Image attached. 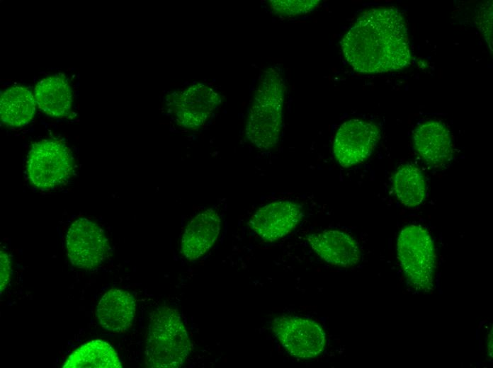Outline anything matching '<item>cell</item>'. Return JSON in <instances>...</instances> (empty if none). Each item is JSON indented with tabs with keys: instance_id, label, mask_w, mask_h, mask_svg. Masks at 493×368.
I'll return each mask as SVG.
<instances>
[{
	"instance_id": "obj_6",
	"label": "cell",
	"mask_w": 493,
	"mask_h": 368,
	"mask_svg": "<svg viewBox=\"0 0 493 368\" xmlns=\"http://www.w3.org/2000/svg\"><path fill=\"white\" fill-rule=\"evenodd\" d=\"M220 93L201 83L169 93L166 108L173 120L188 130H197L211 117L221 103Z\"/></svg>"
},
{
	"instance_id": "obj_14",
	"label": "cell",
	"mask_w": 493,
	"mask_h": 368,
	"mask_svg": "<svg viewBox=\"0 0 493 368\" xmlns=\"http://www.w3.org/2000/svg\"><path fill=\"white\" fill-rule=\"evenodd\" d=\"M135 314V301L128 292L111 289L100 299L96 315L101 326L115 333L127 330L132 324Z\"/></svg>"
},
{
	"instance_id": "obj_17",
	"label": "cell",
	"mask_w": 493,
	"mask_h": 368,
	"mask_svg": "<svg viewBox=\"0 0 493 368\" xmlns=\"http://www.w3.org/2000/svg\"><path fill=\"white\" fill-rule=\"evenodd\" d=\"M63 368H121L115 350L106 342L95 340L82 345L67 359Z\"/></svg>"
},
{
	"instance_id": "obj_5",
	"label": "cell",
	"mask_w": 493,
	"mask_h": 368,
	"mask_svg": "<svg viewBox=\"0 0 493 368\" xmlns=\"http://www.w3.org/2000/svg\"><path fill=\"white\" fill-rule=\"evenodd\" d=\"M27 174L33 185L52 189L65 183L74 169V159L67 144L57 139L35 142L27 159Z\"/></svg>"
},
{
	"instance_id": "obj_8",
	"label": "cell",
	"mask_w": 493,
	"mask_h": 368,
	"mask_svg": "<svg viewBox=\"0 0 493 368\" xmlns=\"http://www.w3.org/2000/svg\"><path fill=\"white\" fill-rule=\"evenodd\" d=\"M273 330L284 349L299 358L315 357L325 345L323 329L310 319L280 316L273 320Z\"/></svg>"
},
{
	"instance_id": "obj_21",
	"label": "cell",
	"mask_w": 493,
	"mask_h": 368,
	"mask_svg": "<svg viewBox=\"0 0 493 368\" xmlns=\"http://www.w3.org/2000/svg\"><path fill=\"white\" fill-rule=\"evenodd\" d=\"M489 354L492 355V332H491V335L489 336Z\"/></svg>"
},
{
	"instance_id": "obj_13",
	"label": "cell",
	"mask_w": 493,
	"mask_h": 368,
	"mask_svg": "<svg viewBox=\"0 0 493 368\" xmlns=\"http://www.w3.org/2000/svg\"><path fill=\"white\" fill-rule=\"evenodd\" d=\"M413 139L417 153L431 166L444 165L452 156L450 132L439 121L430 120L420 125L414 132Z\"/></svg>"
},
{
	"instance_id": "obj_2",
	"label": "cell",
	"mask_w": 493,
	"mask_h": 368,
	"mask_svg": "<svg viewBox=\"0 0 493 368\" xmlns=\"http://www.w3.org/2000/svg\"><path fill=\"white\" fill-rule=\"evenodd\" d=\"M285 85L275 67L263 74L249 108L245 134L261 150L272 149L278 142L283 117Z\"/></svg>"
},
{
	"instance_id": "obj_16",
	"label": "cell",
	"mask_w": 493,
	"mask_h": 368,
	"mask_svg": "<svg viewBox=\"0 0 493 368\" xmlns=\"http://www.w3.org/2000/svg\"><path fill=\"white\" fill-rule=\"evenodd\" d=\"M36 101L27 88L13 86L5 89L0 97L1 122L9 127H23L33 119Z\"/></svg>"
},
{
	"instance_id": "obj_12",
	"label": "cell",
	"mask_w": 493,
	"mask_h": 368,
	"mask_svg": "<svg viewBox=\"0 0 493 368\" xmlns=\"http://www.w3.org/2000/svg\"><path fill=\"white\" fill-rule=\"evenodd\" d=\"M220 217L212 209L196 215L188 224L182 238L181 249L188 260L204 255L216 241L220 229Z\"/></svg>"
},
{
	"instance_id": "obj_3",
	"label": "cell",
	"mask_w": 493,
	"mask_h": 368,
	"mask_svg": "<svg viewBox=\"0 0 493 368\" xmlns=\"http://www.w3.org/2000/svg\"><path fill=\"white\" fill-rule=\"evenodd\" d=\"M191 350V341L176 309L162 306L151 313L145 349L147 367H180Z\"/></svg>"
},
{
	"instance_id": "obj_1",
	"label": "cell",
	"mask_w": 493,
	"mask_h": 368,
	"mask_svg": "<svg viewBox=\"0 0 493 368\" xmlns=\"http://www.w3.org/2000/svg\"><path fill=\"white\" fill-rule=\"evenodd\" d=\"M341 49L352 68L363 74L401 69L411 58L404 19L393 7L363 13L343 38Z\"/></svg>"
},
{
	"instance_id": "obj_19",
	"label": "cell",
	"mask_w": 493,
	"mask_h": 368,
	"mask_svg": "<svg viewBox=\"0 0 493 368\" xmlns=\"http://www.w3.org/2000/svg\"><path fill=\"white\" fill-rule=\"evenodd\" d=\"M319 2L318 0H273L270 1V7L276 14L292 17L313 11Z\"/></svg>"
},
{
	"instance_id": "obj_9",
	"label": "cell",
	"mask_w": 493,
	"mask_h": 368,
	"mask_svg": "<svg viewBox=\"0 0 493 368\" xmlns=\"http://www.w3.org/2000/svg\"><path fill=\"white\" fill-rule=\"evenodd\" d=\"M380 138V130L370 122L352 119L344 122L334 137V154L341 166H355L366 160Z\"/></svg>"
},
{
	"instance_id": "obj_15",
	"label": "cell",
	"mask_w": 493,
	"mask_h": 368,
	"mask_svg": "<svg viewBox=\"0 0 493 368\" xmlns=\"http://www.w3.org/2000/svg\"><path fill=\"white\" fill-rule=\"evenodd\" d=\"M35 99L39 108L54 117L67 115L72 105V93L67 79L57 74L41 79L35 88Z\"/></svg>"
},
{
	"instance_id": "obj_20",
	"label": "cell",
	"mask_w": 493,
	"mask_h": 368,
	"mask_svg": "<svg viewBox=\"0 0 493 368\" xmlns=\"http://www.w3.org/2000/svg\"><path fill=\"white\" fill-rule=\"evenodd\" d=\"M10 276L11 265L8 255L6 253L1 251V293L8 283L10 280Z\"/></svg>"
},
{
	"instance_id": "obj_7",
	"label": "cell",
	"mask_w": 493,
	"mask_h": 368,
	"mask_svg": "<svg viewBox=\"0 0 493 368\" xmlns=\"http://www.w3.org/2000/svg\"><path fill=\"white\" fill-rule=\"evenodd\" d=\"M67 255L78 268L91 270L108 257L109 243L103 230L86 218L76 219L66 236Z\"/></svg>"
},
{
	"instance_id": "obj_11",
	"label": "cell",
	"mask_w": 493,
	"mask_h": 368,
	"mask_svg": "<svg viewBox=\"0 0 493 368\" xmlns=\"http://www.w3.org/2000/svg\"><path fill=\"white\" fill-rule=\"evenodd\" d=\"M307 241L316 254L331 265L350 268L360 260L357 243L344 232L327 230L310 235Z\"/></svg>"
},
{
	"instance_id": "obj_4",
	"label": "cell",
	"mask_w": 493,
	"mask_h": 368,
	"mask_svg": "<svg viewBox=\"0 0 493 368\" xmlns=\"http://www.w3.org/2000/svg\"><path fill=\"white\" fill-rule=\"evenodd\" d=\"M397 253L411 285L417 290L429 292L433 288L436 253L428 231L416 225L404 227L398 237Z\"/></svg>"
},
{
	"instance_id": "obj_10",
	"label": "cell",
	"mask_w": 493,
	"mask_h": 368,
	"mask_svg": "<svg viewBox=\"0 0 493 368\" xmlns=\"http://www.w3.org/2000/svg\"><path fill=\"white\" fill-rule=\"evenodd\" d=\"M302 217L301 208L290 201H276L259 208L251 217V228L264 241H275L290 233Z\"/></svg>"
},
{
	"instance_id": "obj_18",
	"label": "cell",
	"mask_w": 493,
	"mask_h": 368,
	"mask_svg": "<svg viewBox=\"0 0 493 368\" xmlns=\"http://www.w3.org/2000/svg\"><path fill=\"white\" fill-rule=\"evenodd\" d=\"M394 191L400 202L407 207L421 204L426 195L421 171L412 164L401 166L395 175Z\"/></svg>"
}]
</instances>
